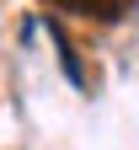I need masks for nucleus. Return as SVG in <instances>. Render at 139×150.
<instances>
[{"instance_id": "nucleus-1", "label": "nucleus", "mask_w": 139, "mask_h": 150, "mask_svg": "<svg viewBox=\"0 0 139 150\" xmlns=\"http://www.w3.org/2000/svg\"><path fill=\"white\" fill-rule=\"evenodd\" d=\"M59 11H75V16H91V22H123L134 11V0H48Z\"/></svg>"}]
</instances>
